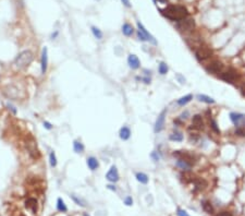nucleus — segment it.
<instances>
[{
  "instance_id": "obj_1",
  "label": "nucleus",
  "mask_w": 245,
  "mask_h": 216,
  "mask_svg": "<svg viewBox=\"0 0 245 216\" xmlns=\"http://www.w3.org/2000/svg\"><path fill=\"white\" fill-rule=\"evenodd\" d=\"M161 13L166 18L178 22L186 19L188 16V11L183 5H168L167 8L162 9Z\"/></svg>"
},
{
  "instance_id": "obj_2",
  "label": "nucleus",
  "mask_w": 245,
  "mask_h": 216,
  "mask_svg": "<svg viewBox=\"0 0 245 216\" xmlns=\"http://www.w3.org/2000/svg\"><path fill=\"white\" fill-rule=\"evenodd\" d=\"M24 143H25V147L29 152V154L31 155L32 158L34 159H38L40 157V152H39L38 147H37V143L35 139L32 136L27 134L25 136V140H24Z\"/></svg>"
},
{
  "instance_id": "obj_3",
  "label": "nucleus",
  "mask_w": 245,
  "mask_h": 216,
  "mask_svg": "<svg viewBox=\"0 0 245 216\" xmlns=\"http://www.w3.org/2000/svg\"><path fill=\"white\" fill-rule=\"evenodd\" d=\"M34 59V55L31 50H24L21 54H19V56L16 59V65L18 68H25Z\"/></svg>"
},
{
  "instance_id": "obj_4",
  "label": "nucleus",
  "mask_w": 245,
  "mask_h": 216,
  "mask_svg": "<svg viewBox=\"0 0 245 216\" xmlns=\"http://www.w3.org/2000/svg\"><path fill=\"white\" fill-rule=\"evenodd\" d=\"M178 29L182 32H190L195 27V22L193 19H184L178 22Z\"/></svg>"
},
{
  "instance_id": "obj_5",
  "label": "nucleus",
  "mask_w": 245,
  "mask_h": 216,
  "mask_svg": "<svg viewBox=\"0 0 245 216\" xmlns=\"http://www.w3.org/2000/svg\"><path fill=\"white\" fill-rule=\"evenodd\" d=\"M195 55H196V58H197L199 61H204V60H206L211 57L212 51L206 46H199V48L196 50Z\"/></svg>"
},
{
  "instance_id": "obj_6",
  "label": "nucleus",
  "mask_w": 245,
  "mask_h": 216,
  "mask_svg": "<svg viewBox=\"0 0 245 216\" xmlns=\"http://www.w3.org/2000/svg\"><path fill=\"white\" fill-rule=\"evenodd\" d=\"M230 119L235 125L236 128H240L245 126V115L240 112H231L230 114Z\"/></svg>"
},
{
  "instance_id": "obj_7",
  "label": "nucleus",
  "mask_w": 245,
  "mask_h": 216,
  "mask_svg": "<svg viewBox=\"0 0 245 216\" xmlns=\"http://www.w3.org/2000/svg\"><path fill=\"white\" fill-rule=\"evenodd\" d=\"M166 115H167V109H164L161 112H160V115L158 116V118H157L156 123H155V128H154V131L156 133L160 132V131H162V129H164Z\"/></svg>"
},
{
  "instance_id": "obj_8",
  "label": "nucleus",
  "mask_w": 245,
  "mask_h": 216,
  "mask_svg": "<svg viewBox=\"0 0 245 216\" xmlns=\"http://www.w3.org/2000/svg\"><path fill=\"white\" fill-rule=\"evenodd\" d=\"M206 70L210 73H214V74H218V73H221L223 71V65L220 61H212L206 67Z\"/></svg>"
},
{
  "instance_id": "obj_9",
  "label": "nucleus",
  "mask_w": 245,
  "mask_h": 216,
  "mask_svg": "<svg viewBox=\"0 0 245 216\" xmlns=\"http://www.w3.org/2000/svg\"><path fill=\"white\" fill-rule=\"evenodd\" d=\"M5 94L9 97V98H12V99H18V98L20 99L21 98V96H20V90H18L16 86H13V85L7 86V87L5 89Z\"/></svg>"
},
{
  "instance_id": "obj_10",
  "label": "nucleus",
  "mask_w": 245,
  "mask_h": 216,
  "mask_svg": "<svg viewBox=\"0 0 245 216\" xmlns=\"http://www.w3.org/2000/svg\"><path fill=\"white\" fill-rule=\"evenodd\" d=\"M173 156H177L178 158L184 159V161L191 163L192 165L195 163V159H194L193 155H192V154H190L188 152H186V151H177V152H174V153H173Z\"/></svg>"
},
{
  "instance_id": "obj_11",
  "label": "nucleus",
  "mask_w": 245,
  "mask_h": 216,
  "mask_svg": "<svg viewBox=\"0 0 245 216\" xmlns=\"http://www.w3.org/2000/svg\"><path fill=\"white\" fill-rule=\"evenodd\" d=\"M106 179L110 182H117L118 180L120 179V176H119V172H118L117 167L116 166H111V168L109 169V172L106 175Z\"/></svg>"
},
{
  "instance_id": "obj_12",
  "label": "nucleus",
  "mask_w": 245,
  "mask_h": 216,
  "mask_svg": "<svg viewBox=\"0 0 245 216\" xmlns=\"http://www.w3.org/2000/svg\"><path fill=\"white\" fill-rule=\"evenodd\" d=\"M192 126H193L194 130H202V129H204V121L202 115L199 114L194 115L193 118H192Z\"/></svg>"
},
{
  "instance_id": "obj_13",
  "label": "nucleus",
  "mask_w": 245,
  "mask_h": 216,
  "mask_svg": "<svg viewBox=\"0 0 245 216\" xmlns=\"http://www.w3.org/2000/svg\"><path fill=\"white\" fill-rule=\"evenodd\" d=\"M40 63H42V73L45 74L48 68V49L47 47H44L42 49V59H40Z\"/></svg>"
},
{
  "instance_id": "obj_14",
  "label": "nucleus",
  "mask_w": 245,
  "mask_h": 216,
  "mask_svg": "<svg viewBox=\"0 0 245 216\" xmlns=\"http://www.w3.org/2000/svg\"><path fill=\"white\" fill-rule=\"evenodd\" d=\"M237 74H235L234 71L232 70H228V71H222L220 73V78L222 79L226 82H229V83H233V81L236 79Z\"/></svg>"
},
{
  "instance_id": "obj_15",
  "label": "nucleus",
  "mask_w": 245,
  "mask_h": 216,
  "mask_svg": "<svg viewBox=\"0 0 245 216\" xmlns=\"http://www.w3.org/2000/svg\"><path fill=\"white\" fill-rule=\"evenodd\" d=\"M25 207L29 210L31 213L35 214L37 212V200L35 198H27V200L25 201Z\"/></svg>"
},
{
  "instance_id": "obj_16",
  "label": "nucleus",
  "mask_w": 245,
  "mask_h": 216,
  "mask_svg": "<svg viewBox=\"0 0 245 216\" xmlns=\"http://www.w3.org/2000/svg\"><path fill=\"white\" fill-rule=\"evenodd\" d=\"M137 29H138V31L141 32V33H143V35L146 37V39L148 41V42H151L153 44H155V45L157 44L156 39L154 38V36H153L151 34H149L148 32H147V30L144 27V25L141 23V22H137Z\"/></svg>"
},
{
  "instance_id": "obj_17",
  "label": "nucleus",
  "mask_w": 245,
  "mask_h": 216,
  "mask_svg": "<svg viewBox=\"0 0 245 216\" xmlns=\"http://www.w3.org/2000/svg\"><path fill=\"white\" fill-rule=\"evenodd\" d=\"M128 63L130 66L131 69H133V70H136V69L140 68V66H141V62H140V59L137 58V56L135 55H129L128 57Z\"/></svg>"
},
{
  "instance_id": "obj_18",
  "label": "nucleus",
  "mask_w": 245,
  "mask_h": 216,
  "mask_svg": "<svg viewBox=\"0 0 245 216\" xmlns=\"http://www.w3.org/2000/svg\"><path fill=\"white\" fill-rule=\"evenodd\" d=\"M86 164H87V166H88V168L91 170V172L96 170L97 168L99 167L98 159H97L96 157H94V156H91V157H88V158L86 159Z\"/></svg>"
},
{
  "instance_id": "obj_19",
  "label": "nucleus",
  "mask_w": 245,
  "mask_h": 216,
  "mask_svg": "<svg viewBox=\"0 0 245 216\" xmlns=\"http://www.w3.org/2000/svg\"><path fill=\"white\" fill-rule=\"evenodd\" d=\"M177 166L179 167V168H181L182 170H184V172H190V169L192 168V164H191V163H188V161H184V159H181V158L178 159Z\"/></svg>"
},
{
  "instance_id": "obj_20",
  "label": "nucleus",
  "mask_w": 245,
  "mask_h": 216,
  "mask_svg": "<svg viewBox=\"0 0 245 216\" xmlns=\"http://www.w3.org/2000/svg\"><path fill=\"white\" fill-rule=\"evenodd\" d=\"M119 136H120V139L123 141H126L130 139L131 136V130L129 127H122L120 129V132H119Z\"/></svg>"
},
{
  "instance_id": "obj_21",
  "label": "nucleus",
  "mask_w": 245,
  "mask_h": 216,
  "mask_svg": "<svg viewBox=\"0 0 245 216\" xmlns=\"http://www.w3.org/2000/svg\"><path fill=\"white\" fill-rule=\"evenodd\" d=\"M122 33H123V35H125V36H128V37L132 36L134 33L133 26L129 23H124L122 25Z\"/></svg>"
},
{
  "instance_id": "obj_22",
  "label": "nucleus",
  "mask_w": 245,
  "mask_h": 216,
  "mask_svg": "<svg viewBox=\"0 0 245 216\" xmlns=\"http://www.w3.org/2000/svg\"><path fill=\"white\" fill-rule=\"evenodd\" d=\"M193 182L195 185L196 190H204L207 187V182L204 179H202V178H196V179L193 180Z\"/></svg>"
},
{
  "instance_id": "obj_23",
  "label": "nucleus",
  "mask_w": 245,
  "mask_h": 216,
  "mask_svg": "<svg viewBox=\"0 0 245 216\" xmlns=\"http://www.w3.org/2000/svg\"><path fill=\"white\" fill-rule=\"evenodd\" d=\"M192 99H193V95H192V94H188V95L181 97L180 99H178L177 104L179 105V106H184V105H186L188 103H190Z\"/></svg>"
},
{
  "instance_id": "obj_24",
  "label": "nucleus",
  "mask_w": 245,
  "mask_h": 216,
  "mask_svg": "<svg viewBox=\"0 0 245 216\" xmlns=\"http://www.w3.org/2000/svg\"><path fill=\"white\" fill-rule=\"evenodd\" d=\"M196 98L199 101V102H203V103H206V104H214L215 103V99L211 98V97L207 96V95H204V94H198Z\"/></svg>"
},
{
  "instance_id": "obj_25",
  "label": "nucleus",
  "mask_w": 245,
  "mask_h": 216,
  "mask_svg": "<svg viewBox=\"0 0 245 216\" xmlns=\"http://www.w3.org/2000/svg\"><path fill=\"white\" fill-rule=\"evenodd\" d=\"M135 177L137 179V181L143 183V185H146L147 182H148V176L146 174H144V172H136Z\"/></svg>"
},
{
  "instance_id": "obj_26",
  "label": "nucleus",
  "mask_w": 245,
  "mask_h": 216,
  "mask_svg": "<svg viewBox=\"0 0 245 216\" xmlns=\"http://www.w3.org/2000/svg\"><path fill=\"white\" fill-rule=\"evenodd\" d=\"M202 206H203V210L206 212V213H208V214L214 213V207H212V205H211V203L209 201H203V202H202Z\"/></svg>"
},
{
  "instance_id": "obj_27",
  "label": "nucleus",
  "mask_w": 245,
  "mask_h": 216,
  "mask_svg": "<svg viewBox=\"0 0 245 216\" xmlns=\"http://www.w3.org/2000/svg\"><path fill=\"white\" fill-rule=\"evenodd\" d=\"M57 208L59 212H63V213H65V212L68 211V207H67V205L64 204V201L61 198H59L57 200Z\"/></svg>"
},
{
  "instance_id": "obj_28",
  "label": "nucleus",
  "mask_w": 245,
  "mask_h": 216,
  "mask_svg": "<svg viewBox=\"0 0 245 216\" xmlns=\"http://www.w3.org/2000/svg\"><path fill=\"white\" fill-rule=\"evenodd\" d=\"M73 150L75 153H82V152L85 150L83 143L80 142V141H74L73 142Z\"/></svg>"
},
{
  "instance_id": "obj_29",
  "label": "nucleus",
  "mask_w": 245,
  "mask_h": 216,
  "mask_svg": "<svg viewBox=\"0 0 245 216\" xmlns=\"http://www.w3.org/2000/svg\"><path fill=\"white\" fill-rule=\"evenodd\" d=\"M169 139L171 141H174V142H182L183 141V136L180 132H173L172 134H170Z\"/></svg>"
},
{
  "instance_id": "obj_30",
  "label": "nucleus",
  "mask_w": 245,
  "mask_h": 216,
  "mask_svg": "<svg viewBox=\"0 0 245 216\" xmlns=\"http://www.w3.org/2000/svg\"><path fill=\"white\" fill-rule=\"evenodd\" d=\"M168 70H169V68H168V66L166 62H160L159 63V67H158V71H159V73L161 74V76H164V74H167Z\"/></svg>"
},
{
  "instance_id": "obj_31",
  "label": "nucleus",
  "mask_w": 245,
  "mask_h": 216,
  "mask_svg": "<svg viewBox=\"0 0 245 216\" xmlns=\"http://www.w3.org/2000/svg\"><path fill=\"white\" fill-rule=\"evenodd\" d=\"M91 33L94 34V36L96 37L97 39H102V32L100 31L98 27H96V26H91Z\"/></svg>"
},
{
  "instance_id": "obj_32",
  "label": "nucleus",
  "mask_w": 245,
  "mask_h": 216,
  "mask_svg": "<svg viewBox=\"0 0 245 216\" xmlns=\"http://www.w3.org/2000/svg\"><path fill=\"white\" fill-rule=\"evenodd\" d=\"M49 163L51 167H56L57 166V157H56L55 152H50L49 154Z\"/></svg>"
},
{
  "instance_id": "obj_33",
  "label": "nucleus",
  "mask_w": 245,
  "mask_h": 216,
  "mask_svg": "<svg viewBox=\"0 0 245 216\" xmlns=\"http://www.w3.org/2000/svg\"><path fill=\"white\" fill-rule=\"evenodd\" d=\"M71 198H72V200L75 202L78 205H81V206H86V202L83 200V199H80L78 198V197H75V195H71Z\"/></svg>"
},
{
  "instance_id": "obj_34",
  "label": "nucleus",
  "mask_w": 245,
  "mask_h": 216,
  "mask_svg": "<svg viewBox=\"0 0 245 216\" xmlns=\"http://www.w3.org/2000/svg\"><path fill=\"white\" fill-rule=\"evenodd\" d=\"M234 134L237 136H245V129L243 127L236 128L234 131Z\"/></svg>"
},
{
  "instance_id": "obj_35",
  "label": "nucleus",
  "mask_w": 245,
  "mask_h": 216,
  "mask_svg": "<svg viewBox=\"0 0 245 216\" xmlns=\"http://www.w3.org/2000/svg\"><path fill=\"white\" fill-rule=\"evenodd\" d=\"M210 127H211V129H212V130H214L216 133H220V129L218 128V126H217V122L215 121L214 119L210 120Z\"/></svg>"
},
{
  "instance_id": "obj_36",
  "label": "nucleus",
  "mask_w": 245,
  "mask_h": 216,
  "mask_svg": "<svg viewBox=\"0 0 245 216\" xmlns=\"http://www.w3.org/2000/svg\"><path fill=\"white\" fill-rule=\"evenodd\" d=\"M124 204L128 206H131L133 204V199L131 198V197H126V198L124 199Z\"/></svg>"
},
{
  "instance_id": "obj_37",
  "label": "nucleus",
  "mask_w": 245,
  "mask_h": 216,
  "mask_svg": "<svg viewBox=\"0 0 245 216\" xmlns=\"http://www.w3.org/2000/svg\"><path fill=\"white\" fill-rule=\"evenodd\" d=\"M177 215H178V216H190V215H188V212L184 211V210H181V208H178Z\"/></svg>"
},
{
  "instance_id": "obj_38",
  "label": "nucleus",
  "mask_w": 245,
  "mask_h": 216,
  "mask_svg": "<svg viewBox=\"0 0 245 216\" xmlns=\"http://www.w3.org/2000/svg\"><path fill=\"white\" fill-rule=\"evenodd\" d=\"M137 36H138V38L141 39L142 42H145V41H147V39H146V37L144 36V35H143V33H141V32H140V31H137Z\"/></svg>"
},
{
  "instance_id": "obj_39",
  "label": "nucleus",
  "mask_w": 245,
  "mask_h": 216,
  "mask_svg": "<svg viewBox=\"0 0 245 216\" xmlns=\"http://www.w3.org/2000/svg\"><path fill=\"white\" fill-rule=\"evenodd\" d=\"M150 156L153 157V158H154V161H159V155H158V154H157V152H153V153H151V155H150Z\"/></svg>"
},
{
  "instance_id": "obj_40",
  "label": "nucleus",
  "mask_w": 245,
  "mask_h": 216,
  "mask_svg": "<svg viewBox=\"0 0 245 216\" xmlns=\"http://www.w3.org/2000/svg\"><path fill=\"white\" fill-rule=\"evenodd\" d=\"M217 216H232V213H230V212H226V211H223V212H220L219 214Z\"/></svg>"
},
{
  "instance_id": "obj_41",
  "label": "nucleus",
  "mask_w": 245,
  "mask_h": 216,
  "mask_svg": "<svg viewBox=\"0 0 245 216\" xmlns=\"http://www.w3.org/2000/svg\"><path fill=\"white\" fill-rule=\"evenodd\" d=\"M44 127L46 128V129H48V130H51V129H52V125L50 122H48V121H45Z\"/></svg>"
},
{
  "instance_id": "obj_42",
  "label": "nucleus",
  "mask_w": 245,
  "mask_h": 216,
  "mask_svg": "<svg viewBox=\"0 0 245 216\" xmlns=\"http://www.w3.org/2000/svg\"><path fill=\"white\" fill-rule=\"evenodd\" d=\"M122 1L123 5L126 7V8H131V3H130V0H121Z\"/></svg>"
},
{
  "instance_id": "obj_43",
  "label": "nucleus",
  "mask_w": 245,
  "mask_h": 216,
  "mask_svg": "<svg viewBox=\"0 0 245 216\" xmlns=\"http://www.w3.org/2000/svg\"><path fill=\"white\" fill-rule=\"evenodd\" d=\"M188 110H186V112H183V114L181 115L180 118H181V119H186V118H188Z\"/></svg>"
},
{
  "instance_id": "obj_44",
  "label": "nucleus",
  "mask_w": 245,
  "mask_h": 216,
  "mask_svg": "<svg viewBox=\"0 0 245 216\" xmlns=\"http://www.w3.org/2000/svg\"><path fill=\"white\" fill-rule=\"evenodd\" d=\"M107 188L111 191H117V188H116V186H113V185H108Z\"/></svg>"
},
{
  "instance_id": "obj_45",
  "label": "nucleus",
  "mask_w": 245,
  "mask_h": 216,
  "mask_svg": "<svg viewBox=\"0 0 245 216\" xmlns=\"http://www.w3.org/2000/svg\"><path fill=\"white\" fill-rule=\"evenodd\" d=\"M241 93H242L243 95L245 96V83L241 85Z\"/></svg>"
},
{
  "instance_id": "obj_46",
  "label": "nucleus",
  "mask_w": 245,
  "mask_h": 216,
  "mask_svg": "<svg viewBox=\"0 0 245 216\" xmlns=\"http://www.w3.org/2000/svg\"><path fill=\"white\" fill-rule=\"evenodd\" d=\"M158 1H160V2H167V0H158Z\"/></svg>"
},
{
  "instance_id": "obj_47",
  "label": "nucleus",
  "mask_w": 245,
  "mask_h": 216,
  "mask_svg": "<svg viewBox=\"0 0 245 216\" xmlns=\"http://www.w3.org/2000/svg\"><path fill=\"white\" fill-rule=\"evenodd\" d=\"M83 216H89V215H88V214H86V213H85V214H84V215H83Z\"/></svg>"
}]
</instances>
